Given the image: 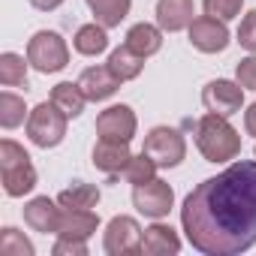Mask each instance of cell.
Wrapping results in <instances>:
<instances>
[{"label":"cell","instance_id":"1","mask_svg":"<svg viewBox=\"0 0 256 256\" xmlns=\"http://www.w3.org/2000/svg\"><path fill=\"white\" fill-rule=\"evenodd\" d=\"M181 226L193 250L238 256L256 244V160L232 163L202 181L181 208Z\"/></svg>","mask_w":256,"mask_h":256},{"label":"cell","instance_id":"2","mask_svg":"<svg viewBox=\"0 0 256 256\" xmlns=\"http://www.w3.org/2000/svg\"><path fill=\"white\" fill-rule=\"evenodd\" d=\"M196 148L208 163H229L241 154V136L223 114L208 112L196 124Z\"/></svg>","mask_w":256,"mask_h":256},{"label":"cell","instance_id":"3","mask_svg":"<svg viewBox=\"0 0 256 256\" xmlns=\"http://www.w3.org/2000/svg\"><path fill=\"white\" fill-rule=\"evenodd\" d=\"M0 175H4L6 196H12V199L30 193L36 187V169L30 163V154L12 139L0 142Z\"/></svg>","mask_w":256,"mask_h":256},{"label":"cell","instance_id":"4","mask_svg":"<svg viewBox=\"0 0 256 256\" xmlns=\"http://www.w3.org/2000/svg\"><path fill=\"white\" fill-rule=\"evenodd\" d=\"M66 114L54 102H40L28 118V139L36 148H58L66 136Z\"/></svg>","mask_w":256,"mask_h":256},{"label":"cell","instance_id":"5","mask_svg":"<svg viewBox=\"0 0 256 256\" xmlns=\"http://www.w3.org/2000/svg\"><path fill=\"white\" fill-rule=\"evenodd\" d=\"M28 64L40 72H60L70 64V48L64 42L60 34L54 30H40L34 34V40L28 42Z\"/></svg>","mask_w":256,"mask_h":256},{"label":"cell","instance_id":"6","mask_svg":"<svg viewBox=\"0 0 256 256\" xmlns=\"http://www.w3.org/2000/svg\"><path fill=\"white\" fill-rule=\"evenodd\" d=\"M142 151L160 169H175L187 157V142H184L181 130H175V126H154V130L145 136V148Z\"/></svg>","mask_w":256,"mask_h":256},{"label":"cell","instance_id":"7","mask_svg":"<svg viewBox=\"0 0 256 256\" xmlns=\"http://www.w3.org/2000/svg\"><path fill=\"white\" fill-rule=\"evenodd\" d=\"M142 226L133 220V217H112L108 226H106V253L108 256H133V253H142Z\"/></svg>","mask_w":256,"mask_h":256},{"label":"cell","instance_id":"8","mask_svg":"<svg viewBox=\"0 0 256 256\" xmlns=\"http://www.w3.org/2000/svg\"><path fill=\"white\" fill-rule=\"evenodd\" d=\"M133 205H136L139 214H145V217H151V220H160V217H166V214L172 211V205H175V190H172L166 181L154 178V181H148V184L133 187Z\"/></svg>","mask_w":256,"mask_h":256},{"label":"cell","instance_id":"9","mask_svg":"<svg viewBox=\"0 0 256 256\" xmlns=\"http://www.w3.org/2000/svg\"><path fill=\"white\" fill-rule=\"evenodd\" d=\"M202 102H205L208 112L223 114V118H232V114H238L241 106H244V88L235 84V82H226V78L208 82L205 90H202Z\"/></svg>","mask_w":256,"mask_h":256},{"label":"cell","instance_id":"10","mask_svg":"<svg viewBox=\"0 0 256 256\" xmlns=\"http://www.w3.org/2000/svg\"><path fill=\"white\" fill-rule=\"evenodd\" d=\"M136 126L139 120L130 106H112L96 118V133L100 139H108V142H130L136 136Z\"/></svg>","mask_w":256,"mask_h":256},{"label":"cell","instance_id":"11","mask_svg":"<svg viewBox=\"0 0 256 256\" xmlns=\"http://www.w3.org/2000/svg\"><path fill=\"white\" fill-rule=\"evenodd\" d=\"M190 42H193V48H199L202 54H217V52H226V46H229V30H226V22L211 18V16L193 18V24H190Z\"/></svg>","mask_w":256,"mask_h":256},{"label":"cell","instance_id":"12","mask_svg":"<svg viewBox=\"0 0 256 256\" xmlns=\"http://www.w3.org/2000/svg\"><path fill=\"white\" fill-rule=\"evenodd\" d=\"M120 84H124V82L108 70V64H106V66H88V70L78 76V88L84 90V96H88L90 102H102V100L114 96Z\"/></svg>","mask_w":256,"mask_h":256},{"label":"cell","instance_id":"13","mask_svg":"<svg viewBox=\"0 0 256 256\" xmlns=\"http://www.w3.org/2000/svg\"><path fill=\"white\" fill-rule=\"evenodd\" d=\"M60 214H64V205L58 208L48 196H36L24 205V223L34 229V232H54L58 235V226H60Z\"/></svg>","mask_w":256,"mask_h":256},{"label":"cell","instance_id":"14","mask_svg":"<svg viewBox=\"0 0 256 256\" xmlns=\"http://www.w3.org/2000/svg\"><path fill=\"white\" fill-rule=\"evenodd\" d=\"M130 142H108V139H100L94 145V166L106 175H118L126 169L130 163Z\"/></svg>","mask_w":256,"mask_h":256},{"label":"cell","instance_id":"15","mask_svg":"<svg viewBox=\"0 0 256 256\" xmlns=\"http://www.w3.org/2000/svg\"><path fill=\"white\" fill-rule=\"evenodd\" d=\"M157 24L160 30L178 34L193 24V0H157Z\"/></svg>","mask_w":256,"mask_h":256},{"label":"cell","instance_id":"16","mask_svg":"<svg viewBox=\"0 0 256 256\" xmlns=\"http://www.w3.org/2000/svg\"><path fill=\"white\" fill-rule=\"evenodd\" d=\"M100 226V217L88 208V211H78V208H64L60 214V226H58V235L60 238H78V241H88Z\"/></svg>","mask_w":256,"mask_h":256},{"label":"cell","instance_id":"17","mask_svg":"<svg viewBox=\"0 0 256 256\" xmlns=\"http://www.w3.org/2000/svg\"><path fill=\"white\" fill-rule=\"evenodd\" d=\"M178 250H181V238L175 235L172 226L154 223L151 229H145V235H142V253H148V256H169V253H178Z\"/></svg>","mask_w":256,"mask_h":256},{"label":"cell","instance_id":"18","mask_svg":"<svg viewBox=\"0 0 256 256\" xmlns=\"http://www.w3.org/2000/svg\"><path fill=\"white\" fill-rule=\"evenodd\" d=\"M108 70H112L120 82H133V78L142 76V70H145V58L136 54L130 46H120V48H114V52L108 54Z\"/></svg>","mask_w":256,"mask_h":256},{"label":"cell","instance_id":"19","mask_svg":"<svg viewBox=\"0 0 256 256\" xmlns=\"http://www.w3.org/2000/svg\"><path fill=\"white\" fill-rule=\"evenodd\" d=\"M126 46H130L136 54H142V58H151V54H157L163 48V34H160V28L142 22V24L130 28V34H126Z\"/></svg>","mask_w":256,"mask_h":256},{"label":"cell","instance_id":"20","mask_svg":"<svg viewBox=\"0 0 256 256\" xmlns=\"http://www.w3.org/2000/svg\"><path fill=\"white\" fill-rule=\"evenodd\" d=\"M88 6L102 28H120V22L130 16L133 0H88Z\"/></svg>","mask_w":256,"mask_h":256},{"label":"cell","instance_id":"21","mask_svg":"<svg viewBox=\"0 0 256 256\" xmlns=\"http://www.w3.org/2000/svg\"><path fill=\"white\" fill-rule=\"evenodd\" d=\"M106 30H108V28H102V24H84V28H78V34H76V40H72L76 52L84 54V58H96V54H102V52L108 48V36H106Z\"/></svg>","mask_w":256,"mask_h":256},{"label":"cell","instance_id":"22","mask_svg":"<svg viewBox=\"0 0 256 256\" xmlns=\"http://www.w3.org/2000/svg\"><path fill=\"white\" fill-rule=\"evenodd\" d=\"M52 102H54L66 118H78V114L84 112L88 96H84V90H82L78 84H72V82H60V84L52 90Z\"/></svg>","mask_w":256,"mask_h":256},{"label":"cell","instance_id":"23","mask_svg":"<svg viewBox=\"0 0 256 256\" xmlns=\"http://www.w3.org/2000/svg\"><path fill=\"white\" fill-rule=\"evenodd\" d=\"M58 202H60L64 208H78V211H88V208H96V202H100V190H96L94 184L76 181L72 187H66V190L58 196Z\"/></svg>","mask_w":256,"mask_h":256},{"label":"cell","instance_id":"24","mask_svg":"<svg viewBox=\"0 0 256 256\" xmlns=\"http://www.w3.org/2000/svg\"><path fill=\"white\" fill-rule=\"evenodd\" d=\"M0 82L6 88H28V64L22 54L16 52L0 54Z\"/></svg>","mask_w":256,"mask_h":256},{"label":"cell","instance_id":"25","mask_svg":"<svg viewBox=\"0 0 256 256\" xmlns=\"http://www.w3.org/2000/svg\"><path fill=\"white\" fill-rule=\"evenodd\" d=\"M24 114H28V108H24L22 96H16L10 90L0 94V124H4V130H16V126H22Z\"/></svg>","mask_w":256,"mask_h":256},{"label":"cell","instance_id":"26","mask_svg":"<svg viewBox=\"0 0 256 256\" xmlns=\"http://www.w3.org/2000/svg\"><path fill=\"white\" fill-rule=\"evenodd\" d=\"M157 163L142 151L139 157H130V163H126V169H124V178L130 181L133 187H139V184H148V181H154L157 178Z\"/></svg>","mask_w":256,"mask_h":256},{"label":"cell","instance_id":"27","mask_svg":"<svg viewBox=\"0 0 256 256\" xmlns=\"http://www.w3.org/2000/svg\"><path fill=\"white\" fill-rule=\"evenodd\" d=\"M34 244L12 226H6L0 232V256H34Z\"/></svg>","mask_w":256,"mask_h":256},{"label":"cell","instance_id":"28","mask_svg":"<svg viewBox=\"0 0 256 256\" xmlns=\"http://www.w3.org/2000/svg\"><path fill=\"white\" fill-rule=\"evenodd\" d=\"M202 6H205V16L220 18V22H232L241 12L244 0H202Z\"/></svg>","mask_w":256,"mask_h":256},{"label":"cell","instance_id":"29","mask_svg":"<svg viewBox=\"0 0 256 256\" xmlns=\"http://www.w3.org/2000/svg\"><path fill=\"white\" fill-rule=\"evenodd\" d=\"M238 42H241V48H247V52L256 54V10L244 16V22L238 28Z\"/></svg>","mask_w":256,"mask_h":256},{"label":"cell","instance_id":"30","mask_svg":"<svg viewBox=\"0 0 256 256\" xmlns=\"http://www.w3.org/2000/svg\"><path fill=\"white\" fill-rule=\"evenodd\" d=\"M235 76H238V84H241V88L256 90V58H244V60L235 66Z\"/></svg>","mask_w":256,"mask_h":256},{"label":"cell","instance_id":"31","mask_svg":"<svg viewBox=\"0 0 256 256\" xmlns=\"http://www.w3.org/2000/svg\"><path fill=\"white\" fill-rule=\"evenodd\" d=\"M84 253H88V244L78 238H58L54 244V256H84Z\"/></svg>","mask_w":256,"mask_h":256},{"label":"cell","instance_id":"32","mask_svg":"<svg viewBox=\"0 0 256 256\" xmlns=\"http://www.w3.org/2000/svg\"><path fill=\"white\" fill-rule=\"evenodd\" d=\"M244 126H247V133H250V136H256V102L244 112Z\"/></svg>","mask_w":256,"mask_h":256},{"label":"cell","instance_id":"33","mask_svg":"<svg viewBox=\"0 0 256 256\" xmlns=\"http://www.w3.org/2000/svg\"><path fill=\"white\" fill-rule=\"evenodd\" d=\"M64 4V0H30V6H36L40 12H52V10H58Z\"/></svg>","mask_w":256,"mask_h":256}]
</instances>
